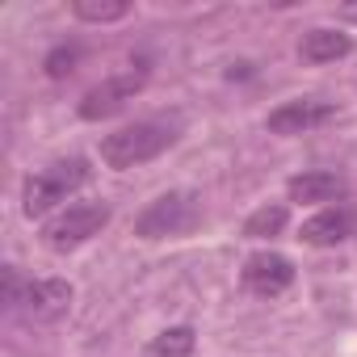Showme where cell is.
Returning a JSON list of instances; mask_svg holds the SVG:
<instances>
[{"instance_id":"obj_1","label":"cell","mask_w":357,"mask_h":357,"mask_svg":"<svg viewBox=\"0 0 357 357\" xmlns=\"http://www.w3.org/2000/svg\"><path fill=\"white\" fill-rule=\"evenodd\" d=\"M176 135H181V122H176V118H143V122H130V126L105 135L97 151H101V164L122 172V168L147 164L160 151H168L176 143Z\"/></svg>"},{"instance_id":"obj_2","label":"cell","mask_w":357,"mask_h":357,"mask_svg":"<svg viewBox=\"0 0 357 357\" xmlns=\"http://www.w3.org/2000/svg\"><path fill=\"white\" fill-rule=\"evenodd\" d=\"M5 307L17 311L30 324H55L68 315L72 307V286L63 278H38V282H22L17 269H5Z\"/></svg>"},{"instance_id":"obj_3","label":"cell","mask_w":357,"mask_h":357,"mask_svg":"<svg viewBox=\"0 0 357 357\" xmlns=\"http://www.w3.org/2000/svg\"><path fill=\"white\" fill-rule=\"evenodd\" d=\"M89 176H93V168H89V160H80V155L59 160V164L34 172L30 181H26V194H22V211H26V219H43V215H51L59 202H68L76 190L89 185Z\"/></svg>"},{"instance_id":"obj_4","label":"cell","mask_w":357,"mask_h":357,"mask_svg":"<svg viewBox=\"0 0 357 357\" xmlns=\"http://www.w3.org/2000/svg\"><path fill=\"white\" fill-rule=\"evenodd\" d=\"M198 223H202V202H198V194L176 190V194L155 198V202L135 219V236H143V240L185 236V231H194Z\"/></svg>"},{"instance_id":"obj_5","label":"cell","mask_w":357,"mask_h":357,"mask_svg":"<svg viewBox=\"0 0 357 357\" xmlns=\"http://www.w3.org/2000/svg\"><path fill=\"white\" fill-rule=\"evenodd\" d=\"M105 223H109V206H105V202H76V206L59 211V215L43 227V240H47V248L68 252V248H80L84 240L101 236Z\"/></svg>"},{"instance_id":"obj_6","label":"cell","mask_w":357,"mask_h":357,"mask_svg":"<svg viewBox=\"0 0 357 357\" xmlns=\"http://www.w3.org/2000/svg\"><path fill=\"white\" fill-rule=\"evenodd\" d=\"M143 84H147V68H143V63H139L135 72H122V76H109V80L93 84V89L84 93V101H80V118L101 122V118L118 114L126 101H135V93H143Z\"/></svg>"},{"instance_id":"obj_7","label":"cell","mask_w":357,"mask_h":357,"mask_svg":"<svg viewBox=\"0 0 357 357\" xmlns=\"http://www.w3.org/2000/svg\"><path fill=\"white\" fill-rule=\"evenodd\" d=\"M240 282L248 294L257 298H278L294 286V265L282 257V252H252L240 269Z\"/></svg>"},{"instance_id":"obj_8","label":"cell","mask_w":357,"mask_h":357,"mask_svg":"<svg viewBox=\"0 0 357 357\" xmlns=\"http://www.w3.org/2000/svg\"><path fill=\"white\" fill-rule=\"evenodd\" d=\"M332 118H336V101L298 97V101L278 105V109L265 118V126H269L273 135H307V130H315V126H324V122H332Z\"/></svg>"},{"instance_id":"obj_9","label":"cell","mask_w":357,"mask_h":357,"mask_svg":"<svg viewBox=\"0 0 357 357\" xmlns=\"http://www.w3.org/2000/svg\"><path fill=\"white\" fill-rule=\"evenodd\" d=\"M353 227H357V211L340 202V206H328V211L311 215V219L303 223L298 240H303V244H315V248H332V244L349 240V236H353Z\"/></svg>"},{"instance_id":"obj_10","label":"cell","mask_w":357,"mask_h":357,"mask_svg":"<svg viewBox=\"0 0 357 357\" xmlns=\"http://www.w3.org/2000/svg\"><path fill=\"white\" fill-rule=\"evenodd\" d=\"M286 194H290V202H336V198H344V181H340L336 172L311 168V172L290 176Z\"/></svg>"},{"instance_id":"obj_11","label":"cell","mask_w":357,"mask_h":357,"mask_svg":"<svg viewBox=\"0 0 357 357\" xmlns=\"http://www.w3.org/2000/svg\"><path fill=\"white\" fill-rule=\"evenodd\" d=\"M298 55H303V63H336V59L353 55V38L340 34V30H324L319 26V30H307L303 34Z\"/></svg>"},{"instance_id":"obj_12","label":"cell","mask_w":357,"mask_h":357,"mask_svg":"<svg viewBox=\"0 0 357 357\" xmlns=\"http://www.w3.org/2000/svg\"><path fill=\"white\" fill-rule=\"evenodd\" d=\"M194 344H198V336H194V328H164L155 340H151V349H147V357H190L194 353Z\"/></svg>"},{"instance_id":"obj_13","label":"cell","mask_w":357,"mask_h":357,"mask_svg":"<svg viewBox=\"0 0 357 357\" xmlns=\"http://www.w3.org/2000/svg\"><path fill=\"white\" fill-rule=\"evenodd\" d=\"M72 13H76L80 22L105 26V22H122V17L130 13V5H126V0H76Z\"/></svg>"},{"instance_id":"obj_14","label":"cell","mask_w":357,"mask_h":357,"mask_svg":"<svg viewBox=\"0 0 357 357\" xmlns=\"http://www.w3.org/2000/svg\"><path fill=\"white\" fill-rule=\"evenodd\" d=\"M286 219H290L286 206H278V202H273V206H261V211L248 215L244 236H248V240H269V236H278V231L286 227Z\"/></svg>"},{"instance_id":"obj_15","label":"cell","mask_w":357,"mask_h":357,"mask_svg":"<svg viewBox=\"0 0 357 357\" xmlns=\"http://www.w3.org/2000/svg\"><path fill=\"white\" fill-rule=\"evenodd\" d=\"M72 68H76V51H72V47H55V51L47 55V76H51V80H63Z\"/></svg>"},{"instance_id":"obj_16","label":"cell","mask_w":357,"mask_h":357,"mask_svg":"<svg viewBox=\"0 0 357 357\" xmlns=\"http://www.w3.org/2000/svg\"><path fill=\"white\" fill-rule=\"evenodd\" d=\"M340 17H344V22H357V5H344V9H340Z\"/></svg>"}]
</instances>
